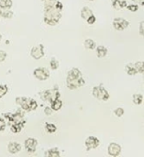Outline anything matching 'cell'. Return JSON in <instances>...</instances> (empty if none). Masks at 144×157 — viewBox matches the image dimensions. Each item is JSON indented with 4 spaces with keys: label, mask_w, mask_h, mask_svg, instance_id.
I'll return each instance as SVG.
<instances>
[{
    "label": "cell",
    "mask_w": 144,
    "mask_h": 157,
    "mask_svg": "<svg viewBox=\"0 0 144 157\" xmlns=\"http://www.w3.org/2000/svg\"><path fill=\"white\" fill-rule=\"evenodd\" d=\"M33 75L34 76L40 80V81H45L49 78L50 76V72L47 68L45 67H39V68H36L33 72Z\"/></svg>",
    "instance_id": "obj_4"
},
{
    "label": "cell",
    "mask_w": 144,
    "mask_h": 157,
    "mask_svg": "<svg viewBox=\"0 0 144 157\" xmlns=\"http://www.w3.org/2000/svg\"><path fill=\"white\" fill-rule=\"evenodd\" d=\"M91 15H93V11L91 10V8H89L88 6H85L82 8L81 10V17L85 20L88 17H90Z\"/></svg>",
    "instance_id": "obj_16"
},
{
    "label": "cell",
    "mask_w": 144,
    "mask_h": 157,
    "mask_svg": "<svg viewBox=\"0 0 144 157\" xmlns=\"http://www.w3.org/2000/svg\"><path fill=\"white\" fill-rule=\"evenodd\" d=\"M24 125L20 124V123H12L10 124V131L13 133H18L21 132V130L23 129Z\"/></svg>",
    "instance_id": "obj_17"
},
{
    "label": "cell",
    "mask_w": 144,
    "mask_h": 157,
    "mask_svg": "<svg viewBox=\"0 0 144 157\" xmlns=\"http://www.w3.org/2000/svg\"><path fill=\"white\" fill-rule=\"evenodd\" d=\"M12 5V0H0V7L2 9H9Z\"/></svg>",
    "instance_id": "obj_20"
},
{
    "label": "cell",
    "mask_w": 144,
    "mask_h": 157,
    "mask_svg": "<svg viewBox=\"0 0 144 157\" xmlns=\"http://www.w3.org/2000/svg\"><path fill=\"white\" fill-rule=\"evenodd\" d=\"M140 34H141L142 36H143V34H144V22L143 21H142V22L140 23Z\"/></svg>",
    "instance_id": "obj_37"
},
{
    "label": "cell",
    "mask_w": 144,
    "mask_h": 157,
    "mask_svg": "<svg viewBox=\"0 0 144 157\" xmlns=\"http://www.w3.org/2000/svg\"><path fill=\"white\" fill-rule=\"evenodd\" d=\"M45 130L48 133H54L57 131V127L52 123H45Z\"/></svg>",
    "instance_id": "obj_23"
},
{
    "label": "cell",
    "mask_w": 144,
    "mask_h": 157,
    "mask_svg": "<svg viewBox=\"0 0 144 157\" xmlns=\"http://www.w3.org/2000/svg\"><path fill=\"white\" fill-rule=\"evenodd\" d=\"M85 147L87 150H92V149H96L97 147L99 146L100 144V142L99 140L95 137V136H89L86 140H85Z\"/></svg>",
    "instance_id": "obj_8"
},
{
    "label": "cell",
    "mask_w": 144,
    "mask_h": 157,
    "mask_svg": "<svg viewBox=\"0 0 144 157\" xmlns=\"http://www.w3.org/2000/svg\"><path fill=\"white\" fill-rule=\"evenodd\" d=\"M84 46L87 50H94L96 48V42L91 39H86L84 42Z\"/></svg>",
    "instance_id": "obj_19"
},
{
    "label": "cell",
    "mask_w": 144,
    "mask_h": 157,
    "mask_svg": "<svg viewBox=\"0 0 144 157\" xmlns=\"http://www.w3.org/2000/svg\"><path fill=\"white\" fill-rule=\"evenodd\" d=\"M108 155L110 156L117 157L119 156L121 153V146L116 143H111L109 145H108Z\"/></svg>",
    "instance_id": "obj_9"
},
{
    "label": "cell",
    "mask_w": 144,
    "mask_h": 157,
    "mask_svg": "<svg viewBox=\"0 0 144 157\" xmlns=\"http://www.w3.org/2000/svg\"><path fill=\"white\" fill-rule=\"evenodd\" d=\"M124 113H125V111H124V109L122 108H118V109H116L114 110V114L117 117H122L124 115Z\"/></svg>",
    "instance_id": "obj_30"
},
{
    "label": "cell",
    "mask_w": 144,
    "mask_h": 157,
    "mask_svg": "<svg viewBox=\"0 0 144 157\" xmlns=\"http://www.w3.org/2000/svg\"><path fill=\"white\" fill-rule=\"evenodd\" d=\"M8 91V87L6 85H0V98H3Z\"/></svg>",
    "instance_id": "obj_28"
},
{
    "label": "cell",
    "mask_w": 144,
    "mask_h": 157,
    "mask_svg": "<svg viewBox=\"0 0 144 157\" xmlns=\"http://www.w3.org/2000/svg\"><path fill=\"white\" fill-rule=\"evenodd\" d=\"M85 21L87 22L88 25H93V24L96 22V17H95V15L93 14V15H91L90 17H88L85 19Z\"/></svg>",
    "instance_id": "obj_31"
},
{
    "label": "cell",
    "mask_w": 144,
    "mask_h": 157,
    "mask_svg": "<svg viewBox=\"0 0 144 157\" xmlns=\"http://www.w3.org/2000/svg\"><path fill=\"white\" fill-rule=\"evenodd\" d=\"M38 145V141L34 138H28L25 141V148L28 153H34Z\"/></svg>",
    "instance_id": "obj_10"
},
{
    "label": "cell",
    "mask_w": 144,
    "mask_h": 157,
    "mask_svg": "<svg viewBox=\"0 0 144 157\" xmlns=\"http://www.w3.org/2000/svg\"><path fill=\"white\" fill-rule=\"evenodd\" d=\"M92 94L93 96L98 99V100H102V101H107L109 99V93L107 91V89L104 88V86H95L92 90Z\"/></svg>",
    "instance_id": "obj_2"
},
{
    "label": "cell",
    "mask_w": 144,
    "mask_h": 157,
    "mask_svg": "<svg viewBox=\"0 0 144 157\" xmlns=\"http://www.w3.org/2000/svg\"><path fill=\"white\" fill-rule=\"evenodd\" d=\"M96 50H97V54L98 58H104L108 54V49L105 46L100 45V46L97 47Z\"/></svg>",
    "instance_id": "obj_15"
},
{
    "label": "cell",
    "mask_w": 144,
    "mask_h": 157,
    "mask_svg": "<svg viewBox=\"0 0 144 157\" xmlns=\"http://www.w3.org/2000/svg\"><path fill=\"white\" fill-rule=\"evenodd\" d=\"M63 107V102L60 98H57L53 101L51 102V108L53 111H58L62 109Z\"/></svg>",
    "instance_id": "obj_13"
},
{
    "label": "cell",
    "mask_w": 144,
    "mask_h": 157,
    "mask_svg": "<svg viewBox=\"0 0 144 157\" xmlns=\"http://www.w3.org/2000/svg\"><path fill=\"white\" fill-rule=\"evenodd\" d=\"M1 17L5 18H11L13 17V12L9 9H2Z\"/></svg>",
    "instance_id": "obj_25"
},
{
    "label": "cell",
    "mask_w": 144,
    "mask_h": 157,
    "mask_svg": "<svg viewBox=\"0 0 144 157\" xmlns=\"http://www.w3.org/2000/svg\"><path fill=\"white\" fill-rule=\"evenodd\" d=\"M125 70H126L127 74L130 75H135L138 73L137 70H136V68H135V66H134V63H129V64H127L125 66Z\"/></svg>",
    "instance_id": "obj_18"
},
{
    "label": "cell",
    "mask_w": 144,
    "mask_h": 157,
    "mask_svg": "<svg viewBox=\"0 0 144 157\" xmlns=\"http://www.w3.org/2000/svg\"><path fill=\"white\" fill-rule=\"evenodd\" d=\"M45 2V6H53L57 0H43Z\"/></svg>",
    "instance_id": "obj_35"
},
{
    "label": "cell",
    "mask_w": 144,
    "mask_h": 157,
    "mask_svg": "<svg viewBox=\"0 0 144 157\" xmlns=\"http://www.w3.org/2000/svg\"><path fill=\"white\" fill-rule=\"evenodd\" d=\"M50 66L52 70H57L59 67V62L55 58H51V60L50 62Z\"/></svg>",
    "instance_id": "obj_27"
},
{
    "label": "cell",
    "mask_w": 144,
    "mask_h": 157,
    "mask_svg": "<svg viewBox=\"0 0 144 157\" xmlns=\"http://www.w3.org/2000/svg\"><path fill=\"white\" fill-rule=\"evenodd\" d=\"M134 66H135V68H136V70H137V72H138V73L142 74V73L144 72L143 62H137V63H134Z\"/></svg>",
    "instance_id": "obj_26"
},
{
    "label": "cell",
    "mask_w": 144,
    "mask_h": 157,
    "mask_svg": "<svg viewBox=\"0 0 144 157\" xmlns=\"http://www.w3.org/2000/svg\"><path fill=\"white\" fill-rule=\"evenodd\" d=\"M126 7H127L129 10H131V12H136V11H138V9H139V6L136 5V4H130V5H128Z\"/></svg>",
    "instance_id": "obj_29"
},
{
    "label": "cell",
    "mask_w": 144,
    "mask_h": 157,
    "mask_svg": "<svg viewBox=\"0 0 144 157\" xmlns=\"http://www.w3.org/2000/svg\"><path fill=\"white\" fill-rule=\"evenodd\" d=\"M128 6L127 1H119V0H115L112 1V6L116 9V10H119L121 8H124Z\"/></svg>",
    "instance_id": "obj_14"
},
{
    "label": "cell",
    "mask_w": 144,
    "mask_h": 157,
    "mask_svg": "<svg viewBox=\"0 0 144 157\" xmlns=\"http://www.w3.org/2000/svg\"><path fill=\"white\" fill-rule=\"evenodd\" d=\"M129 25H130V22L121 17H118L113 20V27L116 30H119V31L124 30L126 28L129 27Z\"/></svg>",
    "instance_id": "obj_6"
},
{
    "label": "cell",
    "mask_w": 144,
    "mask_h": 157,
    "mask_svg": "<svg viewBox=\"0 0 144 157\" xmlns=\"http://www.w3.org/2000/svg\"><path fill=\"white\" fill-rule=\"evenodd\" d=\"M90 1H94V0H90Z\"/></svg>",
    "instance_id": "obj_41"
},
{
    "label": "cell",
    "mask_w": 144,
    "mask_h": 157,
    "mask_svg": "<svg viewBox=\"0 0 144 157\" xmlns=\"http://www.w3.org/2000/svg\"><path fill=\"white\" fill-rule=\"evenodd\" d=\"M2 40V35L0 34V40Z\"/></svg>",
    "instance_id": "obj_40"
},
{
    "label": "cell",
    "mask_w": 144,
    "mask_h": 157,
    "mask_svg": "<svg viewBox=\"0 0 144 157\" xmlns=\"http://www.w3.org/2000/svg\"><path fill=\"white\" fill-rule=\"evenodd\" d=\"M66 83H67V87L69 89H76L78 87L83 86L85 84V81L84 80L83 76L77 79H66Z\"/></svg>",
    "instance_id": "obj_5"
},
{
    "label": "cell",
    "mask_w": 144,
    "mask_h": 157,
    "mask_svg": "<svg viewBox=\"0 0 144 157\" xmlns=\"http://www.w3.org/2000/svg\"><path fill=\"white\" fill-rule=\"evenodd\" d=\"M44 10V22L50 26H55L62 17L61 11L58 10L54 5L45 6Z\"/></svg>",
    "instance_id": "obj_1"
},
{
    "label": "cell",
    "mask_w": 144,
    "mask_h": 157,
    "mask_svg": "<svg viewBox=\"0 0 144 157\" xmlns=\"http://www.w3.org/2000/svg\"><path fill=\"white\" fill-rule=\"evenodd\" d=\"M52 112H53V110L51 109V107H46V108L44 109V113H45V115H47V116L51 115V114H52Z\"/></svg>",
    "instance_id": "obj_33"
},
{
    "label": "cell",
    "mask_w": 144,
    "mask_h": 157,
    "mask_svg": "<svg viewBox=\"0 0 144 157\" xmlns=\"http://www.w3.org/2000/svg\"><path fill=\"white\" fill-rule=\"evenodd\" d=\"M28 106L29 111L36 110L37 108H38V103L36 102V100H34V99L28 98Z\"/></svg>",
    "instance_id": "obj_21"
},
{
    "label": "cell",
    "mask_w": 144,
    "mask_h": 157,
    "mask_svg": "<svg viewBox=\"0 0 144 157\" xmlns=\"http://www.w3.org/2000/svg\"><path fill=\"white\" fill-rule=\"evenodd\" d=\"M60 92L58 90V88H52V89H49V90H45L40 94V97L42 98V100L44 101H49L50 103L57 98H60Z\"/></svg>",
    "instance_id": "obj_3"
},
{
    "label": "cell",
    "mask_w": 144,
    "mask_h": 157,
    "mask_svg": "<svg viewBox=\"0 0 144 157\" xmlns=\"http://www.w3.org/2000/svg\"><path fill=\"white\" fill-rule=\"evenodd\" d=\"M54 6L58 9V10H62L63 9V4L61 3V2H59V1H56V3L54 4Z\"/></svg>",
    "instance_id": "obj_36"
},
{
    "label": "cell",
    "mask_w": 144,
    "mask_h": 157,
    "mask_svg": "<svg viewBox=\"0 0 144 157\" xmlns=\"http://www.w3.org/2000/svg\"><path fill=\"white\" fill-rule=\"evenodd\" d=\"M111 1H115V0H111ZM119 1H127V0H119Z\"/></svg>",
    "instance_id": "obj_39"
},
{
    "label": "cell",
    "mask_w": 144,
    "mask_h": 157,
    "mask_svg": "<svg viewBox=\"0 0 144 157\" xmlns=\"http://www.w3.org/2000/svg\"><path fill=\"white\" fill-rule=\"evenodd\" d=\"M6 129V121L4 119H0V132L5 131Z\"/></svg>",
    "instance_id": "obj_34"
},
{
    "label": "cell",
    "mask_w": 144,
    "mask_h": 157,
    "mask_svg": "<svg viewBox=\"0 0 144 157\" xmlns=\"http://www.w3.org/2000/svg\"><path fill=\"white\" fill-rule=\"evenodd\" d=\"M80 77H82V73L77 68H73L68 72L67 79H77Z\"/></svg>",
    "instance_id": "obj_12"
},
{
    "label": "cell",
    "mask_w": 144,
    "mask_h": 157,
    "mask_svg": "<svg viewBox=\"0 0 144 157\" xmlns=\"http://www.w3.org/2000/svg\"><path fill=\"white\" fill-rule=\"evenodd\" d=\"M30 55L35 60H39L44 56V47L42 44H39L33 47L30 51Z\"/></svg>",
    "instance_id": "obj_7"
},
{
    "label": "cell",
    "mask_w": 144,
    "mask_h": 157,
    "mask_svg": "<svg viewBox=\"0 0 144 157\" xmlns=\"http://www.w3.org/2000/svg\"><path fill=\"white\" fill-rule=\"evenodd\" d=\"M133 2H136V3H139L141 6H143L144 5V0H132Z\"/></svg>",
    "instance_id": "obj_38"
},
{
    "label": "cell",
    "mask_w": 144,
    "mask_h": 157,
    "mask_svg": "<svg viewBox=\"0 0 144 157\" xmlns=\"http://www.w3.org/2000/svg\"><path fill=\"white\" fill-rule=\"evenodd\" d=\"M132 100H133V103L136 104V105H141L143 101V97L141 95V94H135L133 95L132 97Z\"/></svg>",
    "instance_id": "obj_24"
},
{
    "label": "cell",
    "mask_w": 144,
    "mask_h": 157,
    "mask_svg": "<svg viewBox=\"0 0 144 157\" xmlns=\"http://www.w3.org/2000/svg\"><path fill=\"white\" fill-rule=\"evenodd\" d=\"M7 150L10 154H17L21 150V145L16 142L9 143L7 145Z\"/></svg>",
    "instance_id": "obj_11"
},
{
    "label": "cell",
    "mask_w": 144,
    "mask_h": 157,
    "mask_svg": "<svg viewBox=\"0 0 144 157\" xmlns=\"http://www.w3.org/2000/svg\"><path fill=\"white\" fill-rule=\"evenodd\" d=\"M46 155L49 157H59L61 155V154L57 148H52V149H50L46 153Z\"/></svg>",
    "instance_id": "obj_22"
},
{
    "label": "cell",
    "mask_w": 144,
    "mask_h": 157,
    "mask_svg": "<svg viewBox=\"0 0 144 157\" xmlns=\"http://www.w3.org/2000/svg\"><path fill=\"white\" fill-rule=\"evenodd\" d=\"M6 56H7L6 52H4V51H2V50H0V63L4 62V61L6 60Z\"/></svg>",
    "instance_id": "obj_32"
}]
</instances>
